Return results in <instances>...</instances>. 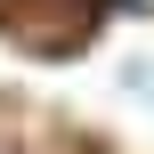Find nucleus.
Listing matches in <instances>:
<instances>
[{"label":"nucleus","instance_id":"1","mask_svg":"<svg viewBox=\"0 0 154 154\" xmlns=\"http://www.w3.org/2000/svg\"><path fill=\"white\" fill-rule=\"evenodd\" d=\"M122 89L138 97V106H154V57L138 49V57H122Z\"/></svg>","mask_w":154,"mask_h":154}]
</instances>
